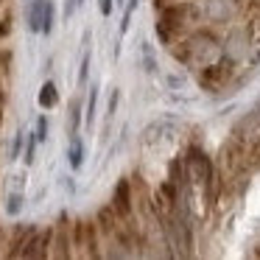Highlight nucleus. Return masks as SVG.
I'll return each mask as SVG.
<instances>
[{"label": "nucleus", "instance_id": "1", "mask_svg": "<svg viewBox=\"0 0 260 260\" xmlns=\"http://www.w3.org/2000/svg\"><path fill=\"white\" fill-rule=\"evenodd\" d=\"M187 168H190L193 179L202 182L204 187L213 185V162H210V157L202 148H190V151H187Z\"/></svg>", "mask_w": 260, "mask_h": 260}, {"label": "nucleus", "instance_id": "2", "mask_svg": "<svg viewBox=\"0 0 260 260\" xmlns=\"http://www.w3.org/2000/svg\"><path fill=\"white\" fill-rule=\"evenodd\" d=\"M135 199H132V185L129 179H120L118 185H115V193H112V210L120 215V218H129L132 213H135Z\"/></svg>", "mask_w": 260, "mask_h": 260}, {"label": "nucleus", "instance_id": "3", "mask_svg": "<svg viewBox=\"0 0 260 260\" xmlns=\"http://www.w3.org/2000/svg\"><path fill=\"white\" fill-rule=\"evenodd\" d=\"M230 73H232V62H224V59H221V62L204 68L202 76H199V81H202V87H207V90H218Z\"/></svg>", "mask_w": 260, "mask_h": 260}, {"label": "nucleus", "instance_id": "4", "mask_svg": "<svg viewBox=\"0 0 260 260\" xmlns=\"http://www.w3.org/2000/svg\"><path fill=\"white\" fill-rule=\"evenodd\" d=\"M45 9H48V0H31L28 17H25V23H28V31H31V34H42V20H45Z\"/></svg>", "mask_w": 260, "mask_h": 260}, {"label": "nucleus", "instance_id": "5", "mask_svg": "<svg viewBox=\"0 0 260 260\" xmlns=\"http://www.w3.org/2000/svg\"><path fill=\"white\" fill-rule=\"evenodd\" d=\"M232 12H235V0H210L207 3V14H210V20H215V23L230 20Z\"/></svg>", "mask_w": 260, "mask_h": 260}, {"label": "nucleus", "instance_id": "6", "mask_svg": "<svg viewBox=\"0 0 260 260\" xmlns=\"http://www.w3.org/2000/svg\"><path fill=\"white\" fill-rule=\"evenodd\" d=\"M37 104H40L42 109H53L59 107V90H56V81L48 79L45 84L40 87V95H37Z\"/></svg>", "mask_w": 260, "mask_h": 260}, {"label": "nucleus", "instance_id": "7", "mask_svg": "<svg viewBox=\"0 0 260 260\" xmlns=\"http://www.w3.org/2000/svg\"><path fill=\"white\" fill-rule=\"evenodd\" d=\"M68 162H70V168L73 171H79L81 168V162H84V143H81V137L76 135H70V146H68Z\"/></svg>", "mask_w": 260, "mask_h": 260}, {"label": "nucleus", "instance_id": "8", "mask_svg": "<svg viewBox=\"0 0 260 260\" xmlns=\"http://www.w3.org/2000/svg\"><path fill=\"white\" fill-rule=\"evenodd\" d=\"M37 143H40V137H37V132H25V165H31V162H34Z\"/></svg>", "mask_w": 260, "mask_h": 260}, {"label": "nucleus", "instance_id": "9", "mask_svg": "<svg viewBox=\"0 0 260 260\" xmlns=\"http://www.w3.org/2000/svg\"><path fill=\"white\" fill-rule=\"evenodd\" d=\"M53 17H56V9H53V0H48V9H45V20H42V34H51L53 31Z\"/></svg>", "mask_w": 260, "mask_h": 260}, {"label": "nucleus", "instance_id": "10", "mask_svg": "<svg viewBox=\"0 0 260 260\" xmlns=\"http://www.w3.org/2000/svg\"><path fill=\"white\" fill-rule=\"evenodd\" d=\"M95 95H98V90H95V87H90V101H87V126H92V120H95Z\"/></svg>", "mask_w": 260, "mask_h": 260}, {"label": "nucleus", "instance_id": "11", "mask_svg": "<svg viewBox=\"0 0 260 260\" xmlns=\"http://www.w3.org/2000/svg\"><path fill=\"white\" fill-rule=\"evenodd\" d=\"M90 59H92V51L84 53V59H81V70H79V84H84L87 81V73H90Z\"/></svg>", "mask_w": 260, "mask_h": 260}, {"label": "nucleus", "instance_id": "12", "mask_svg": "<svg viewBox=\"0 0 260 260\" xmlns=\"http://www.w3.org/2000/svg\"><path fill=\"white\" fill-rule=\"evenodd\" d=\"M37 137H40V143L48 140V118H45V115L37 118Z\"/></svg>", "mask_w": 260, "mask_h": 260}, {"label": "nucleus", "instance_id": "13", "mask_svg": "<svg viewBox=\"0 0 260 260\" xmlns=\"http://www.w3.org/2000/svg\"><path fill=\"white\" fill-rule=\"evenodd\" d=\"M23 140H25V132L20 129L17 135H14V143H12V157H9V159H17V157H20V146H23Z\"/></svg>", "mask_w": 260, "mask_h": 260}, {"label": "nucleus", "instance_id": "14", "mask_svg": "<svg viewBox=\"0 0 260 260\" xmlns=\"http://www.w3.org/2000/svg\"><path fill=\"white\" fill-rule=\"evenodd\" d=\"M112 3H115V0H98V6H101L104 17H109V14H112Z\"/></svg>", "mask_w": 260, "mask_h": 260}, {"label": "nucleus", "instance_id": "15", "mask_svg": "<svg viewBox=\"0 0 260 260\" xmlns=\"http://www.w3.org/2000/svg\"><path fill=\"white\" fill-rule=\"evenodd\" d=\"M9 213H12V215H17L20 213V196H12V199H9Z\"/></svg>", "mask_w": 260, "mask_h": 260}, {"label": "nucleus", "instance_id": "16", "mask_svg": "<svg viewBox=\"0 0 260 260\" xmlns=\"http://www.w3.org/2000/svg\"><path fill=\"white\" fill-rule=\"evenodd\" d=\"M137 3H140V0H129V3H126V12H123V14H132V12L137 9Z\"/></svg>", "mask_w": 260, "mask_h": 260}, {"label": "nucleus", "instance_id": "17", "mask_svg": "<svg viewBox=\"0 0 260 260\" xmlns=\"http://www.w3.org/2000/svg\"><path fill=\"white\" fill-rule=\"evenodd\" d=\"M254 254H257V257H260V246H257V249H254Z\"/></svg>", "mask_w": 260, "mask_h": 260}]
</instances>
